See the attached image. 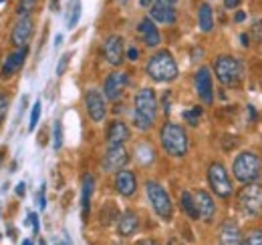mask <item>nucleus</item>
<instances>
[{"label":"nucleus","instance_id":"f257e3e1","mask_svg":"<svg viewBox=\"0 0 262 245\" xmlns=\"http://www.w3.org/2000/svg\"><path fill=\"white\" fill-rule=\"evenodd\" d=\"M135 111H133V125L139 131H147L154 127L158 117V96L151 89H141L137 91L133 99Z\"/></svg>","mask_w":262,"mask_h":245},{"label":"nucleus","instance_id":"f03ea898","mask_svg":"<svg viewBox=\"0 0 262 245\" xmlns=\"http://www.w3.org/2000/svg\"><path fill=\"white\" fill-rule=\"evenodd\" d=\"M262 171V161L260 157L252 151H242L240 155H236L234 163H232V173L236 177V181L242 185L256 183L260 177Z\"/></svg>","mask_w":262,"mask_h":245},{"label":"nucleus","instance_id":"7ed1b4c3","mask_svg":"<svg viewBox=\"0 0 262 245\" xmlns=\"http://www.w3.org/2000/svg\"><path fill=\"white\" fill-rule=\"evenodd\" d=\"M160 141H162L164 151L167 155H171V157H184L190 149L188 133L184 131V127H180L176 122H165L162 127Z\"/></svg>","mask_w":262,"mask_h":245},{"label":"nucleus","instance_id":"20e7f679","mask_svg":"<svg viewBox=\"0 0 262 245\" xmlns=\"http://www.w3.org/2000/svg\"><path fill=\"white\" fill-rule=\"evenodd\" d=\"M149 79H154L156 83H169L178 77V64L173 61L171 53L169 51H160L156 53L149 61H147V66H145Z\"/></svg>","mask_w":262,"mask_h":245},{"label":"nucleus","instance_id":"39448f33","mask_svg":"<svg viewBox=\"0 0 262 245\" xmlns=\"http://www.w3.org/2000/svg\"><path fill=\"white\" fill-rule=\"evenodd\" d=\"M145 193H147V199H149V203H151L154 211L158 213V217L164 219V221H171V217H173V203H171V199H169V195H167V191H165L164 187L158 181L149 179L145 183Z\"/></svg>","mask_w":262,"mask_h":245},{"label":"nucleus","instance_id":"423d86ee","mask_svg":"<svg viewBox=\"0 0 262 245\" xmlns=\"http://www.w3.org/2000/svg\"><path fill=\"white\" fill-rule=\"evenodd\" d=\"M238 209L246 217H262V185L248 183L238 193Z\"/></svg>","mask_w":262,"mask_h":245},{"label":"nucleus","instance_id":"0eeeda50","mask_svg":"<svg viewBox=\"0 0 262 245\" xmlns=\"http://www.w3.org/2000/svg\"><path fill=\"white\" fill-rule=\"evenodd\" d=\"M214 72L218 77V81L226 87H236L242 79V66L240 62L236 61L234 57L230 55H222V57H216L214 61Z\"/></svg>","mask_w":262,"mask_h":245},{"label":"nucleus","instance_id":"6e6552de","mask_svg":"<svg viewBox=\"0 0 262 245\" xmlns=\"http://www.w3.org/2000/svg\"><path fill=\"white\" fill-rule=\"evenodd\" d=\"M208 183L212 187L214 195L220 199H230L234 195V185L230 181L228 171L222 163H212L208 167Z\"/></svg>","mask_w":262,"mask_h":245},{"label":"nucleus","instance_id":"1a4fd4ad","mask_svg":"<svg viewBox=\"0 0 262 245\" xmlns=\"http://www.w3.org/2000/svg\"><path fill=\"white\" fill-rule=\"evenodd\" d=\"M127 163H129V153L123 145H109L101 167L105 173H119L125 169Z\"/></svg>","mask_w":262,"mask_h":245},{"label":"nucleus","instance_id":"9d476101","mask_svg":"<svg viewBox=\"0 0 262 245\" xmlns=\"http://www.w3.org/2000/svg\"><path fill=\"white\" fill-rule=\"evenodd\" d=\"M194 87L204 105L214 103V87H212V72L208 66H200L194 75Z\"/></svg>","mask_w":262,"mask_h":245},{"label":"nucleus","instance_id":"9b49d317","mask_svg":"<svg viewBox=\"0 0 262 245\" xmlns=\"http://www.w3.org/2000/svg\"><path fill=\"white\" fill-rule=\"evenodd\" d=\"M127 83H129V77H127L123 70H115V72H111V75L105 79V85H103L105 96H107L109 101H117V99L123 94L125 87H127Z\"/></svg>","mask_w":262,"mask_h":245},{"label":"nucleus","instance_id":"f8f14e48","mask_svg":"<svg viewBox=\"0 0 262 245\" xmlns=\"http://www.w3.org/2000/svg\"><path fill=\"white\" fill-rule=\"evenodd\" d=\"M85 107L89 117L95 122H101L107 115V105H105V96L97 91V89H89L85 94Z\"/></svg>","mask_w":262,"mask_h":245},{"label":"nucleus","instance_id":"ddd939ff","mask_svg":"<svg viewBox=\"0 0 262 245\" xmlns=\"http://www.w3.org/2000/svg\"><path fill=\"white\" fill-rule=\"evenodd\" d=\"M103 55L109 64L113 66H119L123 62V57H125V51H123V38L117 36V34H111L105 38L103 42Z\"/></svg>","mask_w":262,"mask_h":245},{"label":"nucleus","instance_id":"4468645a","mask_svg":"<svg viewBox=\"0 0 262 245\" xmlns=\"http://www.w3.org/2000/svg\"><path fill=\"white\" fill-rule=\"evenodd\" d=\"M33 32H34V24H33V20H31V16H29V14H27V16H20V18H18V22L14 24V29H12L10 40H12V44H14V46L23 48V46H27V44H29V40H31Z\"/></svg>","mask_w":262,"mask_h":245},{"label":"nucleus","instance_id":"2eb2a0df","mask_svg":"<svg viewBox=\"0 0 262 245\" xmlns=\"http://www.w3.org/2000/svg\"><path fill=\"white\" fill-rule=\"evenodd\" d=\"M27 55H29V46H23V48H16L14 53H10L6 57V62L2 64V70H0V77L2 79H10L12 75H16L23 64L27 61Z\"/></svg>","mask_w":262,"mask_h":245},{"label":"nucleus","instance_id":"dca6fc26","mask_svg":"<svg viewBox=\"0 0 262 245\" xmlns=\"http://www.w3.org/2000/svg\"><path fill=\"white\" fill-rule=\"evenodd\" d=\"M194 199H196V207H198L200 219H204L206 223L214 221V217H216V203H214V199L210 197V193L204 191V189H200V191L194 193Z\"/></svg>","mask_w":262,"mask_h":245},{"label":"nucleus","instance_id":"f3484780","mask_svg":"<svg viewBox=\"0 0 262 245\" xmlns=\"http://www.w3.org/2000/svg\"><path fill=\"white\" fill-rule=\"evenodd\" d=\"M137 32H139V36H141L143 44H145V46H149V48H156V46L162 42L160 29L156 27V22H154L151 18H143V20L139 22V27H137Z\"/></svg>","mask_w":262,"mask_h":245},{"label":"nucleus","instance_id":"a211bd4d","mask_svg":"<svg viewBox=\"0 0 262 245\" xmlns=\"http://www.w3.org/2000/svg\"><path fill=\"white\" fill-rule=\"evenodd\" d=\"M242 231L236 219H226L220 223V245H242Z\"/></svg>","mask_w":262,"mask_h":245},{"label":"nucleus","instance_id":"6ab92c4d","mask_svg":"<svg viewBox=\"0 0 262 245\" xmlns=\"http://www.w3.org/2000/svg\"><path fill=\"white\" fill-rule=\"evenodd\" d=\"M115 189H117V193L119 195H123V197H131L133 193H135V189H137V179H135V173H131L127 169H123V171H119V173H115Z\"/></svg>","mask_w":262,"mask_h":245},{"label":"nucleus","instance_id":"aec40b11","mask_svg":"<svg viewBox=\"0 0 262 245\" xmlns=\"http://www.w3.org/2000/svg\"><path fill=\"white\" fill-rule=\"evenodd\" d=\"M139 231V217L133 211H125L117 217V233L121 237H131Z\"/></svg>","mask_w":262,"mask_h":245},{"label":"nucleus","instance_id":"412c9836","mask_svg":"<svg viewBox=\"0 0 262 245\" xmlns=\"http://www.w3.org/2000/svg\"><path fill=\"white\" fill-rule=\"evenodd\" d=\"M129 139V127L123 121H113L107 129V143L109 145H123Z\"/></svg>","mask_w":262,"mask_h":245},{"label":"nucleus","instance_id":"4be33fe9","mask_svg":"<svg viewBox=\"0 0 262 245\" xmlns=\"http://www.w3.org/2000/svg\"><path fill=\"white\" fill-rule=\"evenodd\" d=\"M149 18L156 20V22H162V24H173L176 22V8L156 2L151 6V16Z\"/></svg>","mask_w":262,"mask_h":245},{"label":"nucleus","instance_id":"5701e85b","mask_svg":"<svg viewBox=\"0 0 262 245\" xmlns=\"http://www.w3.org/2000/svg\"><path fill=\"white\" fill-rule=\"evenodd\" d=\"M95 189V179L93 175L83 177V193H81V209H83V219H87L91 213V195Z\"/></svg>","mask_w":262,"mask_h":245},{"label":"nucleus","instance_id":"b1692460","mask_svg":"<svg viewBox=\"0 0 262 245\" xmlns=\"http://www.w3.org/2000/svg\"><path fill=\"white\" fill-rule=\"evenodd\" d=\"M198 24H200V31L210 32L214 29V16H212V6L208 2L200 4L198 8Z\"/></svg>","mask_w":262,"mask_h":245},{"label":"nucleus","instance_id":"393cba45","mask_svg":"<svg viewBox=\"0 0 262 245\" xmlns=\"http://www.w3.org/2000/svg\"><path fill=\"white\" fill-rule=\"evenodd\" d=\"M180 207H182V211L186 213V217H190V219H200L198 207H196V199H194V195H192L190 191H184V193H182V197H180Z\"/></svg>","mask_w":262,"mask_h":245},{"label":"nucleus","instance_id":"a878e982","mask_svg":"<svg viewBox=\"0 0 262 245\" xmlns=\"http://www.w3.org/2000/svg\"><path fill=\"white\" fill-rule=\"evenodd\" d=\"M135 157H137V161H139L143 167L151 165V161L156 159L154 147H151V145H147V143H139V145H137V149H135Z\"/></svg>","mask_w":262,"mask_h":245},{"label":"nucleus","instance_id":"bb28decb","mask_svg":"<svg viewBox=\"0 0 262 245\" xmlns=\"http://www.w3.org/2000/svg\"><path fill=\"white\" fill-rule=\"evenodd\" d=\"M242 245H262V227L250 229V231L244 235Z\"/></svg>","mask_w":262,"mask_h":245},{"label":"nucleus","instance_id":"cd10ccee","mask_svg":"<svg viewBox=\"0 0 262 245\" xmlns=\"http://www.w3.org/2000/svg\"><path fill=\"white\" fill-rule=\"evenodd\" d=\"M200 117H202V107H192L184 113V119L190 127H198L200 125Z\"/></svg>","mask_w":262,"mask_h":245},{"label":"nucleus","instance_id":"c85d7f7f","mask_svg":"<svg viewBox=\"0 0 262 245\" xmlns=\"http://www.w3.org/2000/svg\"><path fill=\"white\" fill-rule=\"evenodd\" d=\"M53 147L55 151H59L63 147V129H61V121H55L53 125Z\"/></svg>","mask_w":262,"mask_h":245},{"label":"nucleus","instance_id":"c756f323","mask_svg":"<svg viewBox=\"0 0 262 245\" xmlns=\"http://www.w3.org/2000/svg\"><path fill=\"white\" fill-rule=\"evenodd\" d=\"M36 4H38V0H20V4H18V12H20L23 16H27L31 10H34Z\"/></svg>","mask_w":262,"mask_h":245},{"label":"nucleus","instance_id":"7c9ffc66","mask_svg":"<svg viewBox=\"0 0 262 245\" xmlns=\"http://www.w3.org/2000/svg\"><path fill=\"white\" fill-rule=\"evenodd\" d=\"M40 119V103H34L33 111H31V121H29V131H34L36 122Z\"/></svg>","mask_w":262,"mask_h":245},{"label":"nucleus","instance_id":"2f4dec72","mask_svg":"<svg viewBox=\"0 0 262 245\" xmlns=\"http://www.w3.org/2000/svg\"><path fill=\"white\" fill-rule=\"evenodd\" d=\"M6 111H8V94L0 92V125H2L4 117H6Z\"/></svg>","mask_w":262,"mask_h":245},{"label":"nucleus","instance_id":"473e14b6","mask_svg":"<svg viewBox=\"0 0 262 245\" xmlns=\"http://www.w3.org/2000/svg\"><path fill=\"white\" fill-rule=\"evenodd\" d=\"M69 61H71V53H67V55H63V59L59 61V64H57V75L61 77V75H65L67 70V64H69Z\"/></svg>","mask_w":262,"mask_h":245},{"label":"nucleus","instance_id":"72a5a7b5","mask_svg":"<svg viewBox=\"0 0 262 245\" xmlns=\"http://www.w3.org/2000/svg\"><path fill=\"white\" fill-rule=\"evenodd\" d=\"M79 16H81V4H77V6H75V10H73V16H71V20H69V29H75V27H77V22H79Z\"/></svg>","mask_w":262,"mask_h":245},{"label":"nucleus","instance_id":"f704fd0d","mask_svg":"<svg viewBox=\"0 0 262 245\" xmlns=\"http://www.w3.org/2000/svg\"><path fill=\"white\" fill-rule=\"evenodd\" d=\"M252 36L256 42H262V20H258L254 27H252Z\"/></svg>","mask_w":262,"mask_h":245},{"label":"nucleus","instance_id":"c9c22d12","mask_svg":"<svg viewBox=\"0 0 262 245\" xmlns=\"http://www.w3.org/2000/svg\"><path fill=\"white\" fill-rule=\"evenodd\" d=\"M29 221L33 223V231H34V233H38V231H40V223H38V217H36V213L29 215Z\"/></svg>","mask_w":262,"mask_h":245},{"label":"nucleus","instance_id":"e433bc0d","mask_svg":"<svg viewBox=\"0 0 262 245\" xmlns=\"http://www.w3.org/2000/svg\"><path fill=\"white\" fill-rule=\"evenodd\" d=\"M36 201H38V207L45 209V205H47V201H45V185L40 187V193H38V199Z\"/></svg>","mask_w":262,"mask_h":245},{"label":"nucleus","instance_id":"4c0bfd02","mask_svg":"<svg viewBox=\"0 0 262 245\" xmlns=\"http://www.w3.org/2000/svg\"><path fill=\"white\" fill-rule=\"evenodd\" d=\"M127 59H129V61H137V59H139V51H137L135 46H131L129 51H127Z\"/></svg>","mask_w":262,"mask_h":245},{"label":"nucleus","instance_id":"58836bf2","mask_svg":"<svg viewBox=\"0 0 262 245\" xmlns=\"http://www.w3.org/2000/svg\"><path fill=\"white\" fill-rule=\"evenodd\" d=\"M25 191H27V185H25V181H20V183L16 185V189H14V193H16L18 197H23V195H25Z\"/></svg>","mask_w":262,"mask_h":245},{"label":"nucleus","instance_id":"ea45409f","mask_svg":"<svg viewBox=\"0 0 262 245\" xmlns=\"http://www.w3.org/2000/svg\"><path fill=\"white\" fill-rule=\"evenodd\" d=\"M244 20H246V12L244 10H238L234 14V22H244Z\"/></svg>","mask_w":262,"mask_h":245},{"label":"nucleus","instance_id":"a19ab883","mask_svg":"<svg viewBox=\"0 0 262 245\" xmlns=\"http://www.w3.org/2000/svg\"><path fill=\"white\" fill-rule=\"evenodd\" d=\"M240 2H242V0H224V6H226V8H236Z\"/></svg>","mask_w":262,"mask_h":245},{"label":"nucleus","instance_id":"79ce46f5","mask_svg":"<svg viewBox=\"0 0 262 245\" xmlns=\"http://www.w3.org/2000/svg\"><path fill=\"white\" fill-rule=\"evenodd\" d=\"M160 4H165V6H171V8H176V2L178 0H158Z\"/></svg>","mask_w":262,"mask_h":245},{"label":"nucleus","instance_id":"37998d69","mask_svg":"<svg viewBox=\"0 0 262 245\" xmlns=\"http://www.w3.org/2000/svg\"><path fill=\"white\" fill-rule=\"evenodd\" d=\"M139 4H141L143 8H149V6L154 4V0H139Z\"/></svg>","mask_w":262,"mask_h":245},{"label":"nucleus","instance_id":"c03bdc74","mask_svg":"<svg viewBox=\"0 0 262 245\" xmlns=\"http://www.w3.org/2000/svg\"><path fill=\"white\" fill-rule=\"evenodd\" d=\"M240 40H242L244 46H248V34H240Z\"/></svg>","mask_w":262,"mask_h":245},{"label":"nucleus","instance_id":"a18cd8bd","mask_svg":"<svg viewBox=\"0 0 262 245\" xmlns=\"http://www.w3.org/2000/svg\"><path fill=\"white\" fill-rule=\"evenodd\" d=\"M137 245H158L156 241H141V243H137Z\"/></svg>","mask_w":262,"mask_h":245},{"label":"nucleus","instance_id":"49530a36","mask_svg":"<svg viewBox=\"0 0 262 245\" xmlns=\"http://www.w3.org/2000/svg\"><path fill=\"white\" fill-rule=\"evenodd\" d=\"M2 161H4V151H0V167H2Z\"/></svg>","mask_w":262,"mask_h":245},{"label":"nucleus","instance_id":"de8ad7c7","mask_svg":"<svg viewBox=\"0 0 262 245\" xmlns=\"http://www.w3.org/2000/svg\"><path fill=\"white\" fill-rule=\"evenodd\" d=\"M23 245H33V241H31V239H25V241H23Z\"/></svg>","mask_w":262,"mask_h":245},{"label":"nucleus","instance_id":"09e8293b","mask_svg":"<svg viewBox=\"0 0 262 245\" xmlns=\"http://www.w3.org/2000/svg\"><path fill=\"white\" fill-rule=\"evenodd\" d=\"M4 2H6V0H0V6H2V4H4Z\"/></svg>","mask_w":262,"mask_h":245},{"label":"nucleus","instance_id":"8fccbe9b","mask_svg":"<svg viewBox=\"0 0 262 245\" xmlns=\"http://www.w3.org/2000/svg\"><path fill=\"white\" fill-rule=\"evenodd\" d=\"M38 245H47V243H45V241H40V243H38Z\"/></svg>","mask_w":262,"mask_h":245},{"label":"nucleus","instance_id":"3c124183","mask_svg":"<svg viewBox=\"0 0 262 245\" xmlns=\"http://www.w3.org/2000/svg\"><path fill=\"white\" fill-rule=\"evenodd\" d=\"M57 245H65V243H57Z\"/></svg>","mask_w":262,"mask_h":245},{"label":"nucleus","instance_id":"603ef678","mask_svg":"<svg viewBox=\"0 0 262 245\" xmlns=\"http://www.w3.org/2000/svg\"><path fill=\"white\" fill-rule=\"evenodd\" d=\"M121 2H125V0H121Z\"/></svg>","mask_w":262,"mask_h":245}]
</instances>
